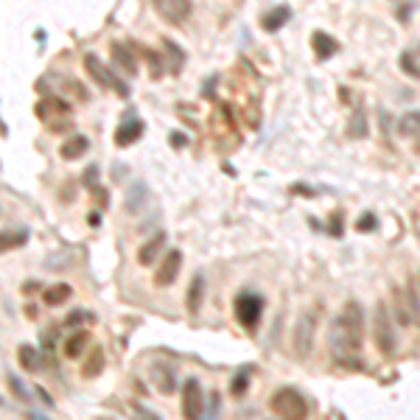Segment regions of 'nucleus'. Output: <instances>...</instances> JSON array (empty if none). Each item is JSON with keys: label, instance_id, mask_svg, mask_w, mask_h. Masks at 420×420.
<instances>
[{"label": "nucleus", "instance_id": "nucleus-1", "mask_svg": "<svg viewBox=\"0 0 420 420\" xmlns=\"http://www.w3.org/2000/svg\"><path fill=\"white\" fill-rule=\"evenodd\" d=\"M328 342L333 348V353L339 356H353L361 350L364 342V311L359 303H345V308L339 311V317L330 325V336Z\"/></svg>", "mask_w": 420, "mask_h": 420}, {"label": "nucleus", "instance_id": "nucleus-30", "mask_svg": "<svg viewBox=\"0 0 420 420\" xmlns=\"http://www.w3.org/2000/svg\"><path fill=\"white\" fill-rule=\"evenodd\" d=\"M417 151H420V143H417Z\"/></svg>", "mask_w": 420, "mask_h": 420}, {"label": "nucleus", "instance_id": "nucleus-2", "mask_svg": "<svg viewBox=\"0 0 420 420\" xmlns=\"http://www.w3.org/2000/svg\"><path fill=\"white\" fill-rule=\"evenodd\" d=\"M269 409L277 414V417H288V420H303L308 414V403L306 398L297 392V390H291V387H283L272 395L269 401Z\"/></svg>", "mask_w": 420, "mask_h": 420}, {"label": "nucleus", "instance_id": "nucleus-25", "mask_svg": "<svg viewBox=\"0 0 420 420\" xmlns=\"http://www.w3.org/2000/svg\"><path fill=\"white\" fill-rule=\"evenodd\" d=\"M20 364L28 367V370H36L39 367V359H36V350L31 345H23L20 348Z\"/></svg>", "mask_w": 420, "mask_h": 420}, {"label": "nucleus", "instance_id": "nucleus-12", "mask_svg": "<svg viewBox=\"0 0 420 420\" xmlns=\"http://www.w3.org/2000/svg\"><path fill=\"white\" fill-rule=\"evenodd\" d=\"M311 45H314V54H317V59H330L333 54H336V48H339V45H336V39L333 36H328L325 31H314L311 34Z\"/></svg>", "mask_w": 420, "mask_h": 420}, {"label": "nucleus", "instance_id": "nucleus-9", "mask_svg": "<svg viewBox=\"0 0 420 420\" xmlns=\"http://www.w3.org/2000/svg\"><path fill=\"white\" fill-rule=\"evenodd\" d=\"M314 322H317L314 314H303L300 322H297V328H294V350H297L300 359L308 356V350H311V330H314Z\"/></svg>", "mask_w": 420, "mask_h": 420}, {"label": "nucleus", "instance_id": "nucleus-27", "mask_svg": "<svg viewBox=\"0 0 420 420\" xmlns=\"http://www.w3.org/2000/svg\"><path fill=\"white\" fill-rule=\"evenodd\" d=\"M9 384H12V390L17 392V398H20V401H25V403L31 401V395H28L25 384H20V378H17V375H9Z\"/></svg>", "mask_w": 420, "mask_h": 420}, {"label": "nucleus", "instance_id": "nucleus-23", "mask_svg": "<svg viewBox=\"0 0 420 420\" xmlns=\"http://www.w3.org/2000/svg\"><path fill=\"white\" fill-rule=\"evenodd\" d=\"M151 381L157 384V390L171 392V390H174V372L168 370V367H162V364H157V367L151 370Z\"/></svg>", "mask_w": 420, "mask_h": 420}, {"label": "nucleus", "instance_id": "nucleus-20", "mask_svg": "<svg viewBox=\"0 0 420 420\" xmlns=\"http://www.w3.org/2000/svg\"><path fill=\"white\" fill-rule=\"evenodd\" d=\"M70 294H73V288H70L67 283H56V286L45 288V294H42V300H45V306H62V303L70 300Z\"/></svg>", "mask_w": 420, "mask_h": 420}, {"label": "nucleus", "instance_id": "nucleus-10", "mask_svg": "<svg viewBox=\"0 0 420 420\" xmlns=\"http://www.w3.org/2000/svg\"><path fill=\"white\" fill-rule=\"evenodd\" d=\"M140 135H143V120L129 118L115 129V143L118 146H132L135 140H140Z\"/></svg>", "mask_w": 420, "mask_h": 420}, {"label": "nucleus", "instance_id": "nucleus-5", "mask_svg": "<svg viewBox=\"0 0 420 420\" xmlns=\"http://www.w3.org/2000/svg\"><path fill=\"white\" fill-rule=\"evenodd\" d=\"M375 345L381 353H395L398 348V336H395V328H392V319H390V311L384 303H378L375 308Z\"/></svg>", "mask_w": 420, "mask_h": 420}, {"label": "nucleus", "instance_id": "nucleus-22", "mask_svg": "<svg viewBox=\"0 0 420 420\" xmlns=\"http://www.w3.org/2000/svg\"><path fill=\"white\" fill-rule=\"evenodd\" d=\"M398 132L403 138H412V135H420V109H412V112H403L401 120H398Z\"/></svg>", "mask_w": 420, "mask_h": 420}, {"label": "nucleus", "instance_id": "nucleus-7", "mask_svg": "<svg viewBox=\"0 0 420 420\" xmlns=\"http://www.w3.org/2000/svg\"><path fill=\"white\" fill-rule=\"evenodd\" d=\"M204 412V395H202V387L196 378H188L182 384V414L188 420H196L199 414Z\"/></svg>", "mask_w": 420, "mask_h": 420}, {"label": "nucleus", "instance_id": "nucleus-14", "mask_svg": "<svg viewBox=\"0 0 420 420\" xmlns=\"http://www.w3.org/2000/svg\"><path fill=\"white\" fill-rule=\"evenodd\" d=\"M288 20H291V9H288V6H275V9H269V12L264 14L261 28H264V31H280Z\"/></svg>", "mask_w": 420, "mask_h": 420}, {"label": "nucleus", "instance_id": "nucleus-28", "mask_svg": "<svg viewBox=\"0 0 420 420\" xmlns=\"http://www.w3.org/2000/svg\"><path fill=\"white\" fill-rule=\"evenodd\" d=\"M356 227H359V230H372V227H375V219H372V213H364V219H361Z\"/></svg>", "mask_w": 420, "mask_h": 420}, {"label": "nucleus", "instance_id": "nucleus-3", "mask_svg": "<svg viewBox=\"0 0 420 420\" xmlns=\"http://www.w3.org/2000/svg\"><path fill=\"white\" fill-rule=\"evenodd\" d=\"M264 314V297L255 291H241L235 297V319L246 328V330H255V325L261 322Z\"/></svg>", "mask_w": 420, "mask_h": 420}, {"label": "nucleus", "instance_id": "nucleus-15", "mask_svg": "<svg viewBox=\"0 0 420 420\" xmlns=\"http://www.w3.org/2000/svg\"><path fill=\"white\" fill-rule=\"evenodd\" d=\"M146 202H149V185H146V182H138V185L129 188V193H126L123 207H126V213H138V210H140Z\"/></svg>", "mask_w": 420, "mask_h": 420}, {"label": "nucleus", "instance_id": "nucleus-4", "mask_svg": "<svg viewBox=\"0 0 420 420\" xmlns=\"http://www.w3.org/2000/svg\"><path fill=\"white\" fill-rule=\"evenodd\" d=\"M84 67H87V73L93 76V81H98L101 87H107V90H115L118 96H129V84H123L96 54H87L84 56Z\"/></svg>", "mask_w": 420, "mask_h": 420}, {"label": "nucleus", "instance_id": "nucleus-21", "mask_svg": "<svg viewBox=\"0 0 420 420\" xmlns=\"http://www.w3.org/2000/svg\"><path fill=\"white\" fill-rule=\"evenodd\" d=\"M202 300H204V277L202 275H193L191 288H188V311L196 314L199 306H202Z\"/></svg>", "mask_w": 420, "mask_h": 420}, {"label": "nucleus", "instance_id": "nucleus-11", "mask_svg": "<svg viewBox=\"0 0 420 420\" xmlns=\"http://www.w3.org/2000/svg\"><path fill=\"white\" fill-rule=\"evenodd\" d=\"M162 246H165V235H162V233L151 235V238L138 249V261H140V266H151V264L157 261V255L162 252Z\"/></svg>", "mask_w": 420, "mask_h": 420}, {"label": "nucleus", "instance_id": "nucleus-26", "mask_svg": "<svg viewBox=\"0 0 420 420\" xmlns=\"http://www.w3.org/2000/svg\"><path fill=\"white\" fill-rule=\"evenodd\" d=\"M246 387H249V372L246 370H238V375L233 378V384H230V392L233 395H244Z\"/></svg>", "mask_w": 420, "mask_h": 420}, {"label": "nucleus", "instance_id": "nucleus-24", "mask_svg": "<svg viewBox=\"0 0 420 420\" xmlns=\"http://www.w3.org/2000/svg\"><path fill=\"white\" fill-rule=\"evenodd\" d=\"M104 370V350L101 348H93L90 350V359L84 361V378H93Z\"/></svg>", "mask_w": 420, "mask_h": 420}, {"label": "nucleus", "instance_id": "nucleus-29", "mask_svg": "<svg viewBox=\"0 0 420 420\" xmlns=\"http://www.w3.org/2000/svg\"><path fill=\"white\" fill-rule=\"evenodd\" d=\"M171 143H174V146H182V143H185V138H182V135H171Z\"/></svg>", "mask_w": 420, "mask_h": 420}, {"label": "nucleus", "instance_id": "nucleus-8", "mask_svg": "<svg viewBox=\"0 0 420 420\" xmlns=\"http://www.w3.org/2000/svg\"><path fill=\"white\" fill-rule=\"evenodd\" d=\"M180 269H182V252L180 249H171L168 255L157 264V272H154V283L157 286H171L177 277H180Z\"/></svg>", "mask_w": 420, "mask_h": 420}, {"label": "nucleus", "instance_id": "nucleus-19", "mask_svg": "<svg viewBox=\"0 0 420 420\" xmlns=\"http://www.w3.org/2000/svg\"><path fill=\"white\" fill-rule=\"evenodd\" d=\"M87 149H90V140L84 138V135H76V138H70V140L59 149V154H62L65 160H78Z\"/></svg>", "mask_w": 420, "mask_h": 420}, {"label": "nucleus", "instance_id": "nucleus-6", "mask_svg": "<svg viewBox=\"0 0 420 420\" xmlns=\"http://www.w3.org/2000/svg\"><path fill=\"white\" fill-rule=\"evenodd\" d=\"M151 6L165 23H171V25H182L193 12L191 0H151Z\"/></svg>", "mask_w": 420, "mask_h": 420}, {"label": "nucleus", "instance_id": "nucleus-16", "mask_svg": "<svg viewBox=\"0 0 420 420\" xmlns=\"http://www.w3.org/2000/svg\"><path fill=\"white\" fill-rule=\"evenodd\" d=\"M109 51H112V59L126 70V73H138V59H135V54L123 45V42H112L109 45Z\"/></svg>", "mask_w": 420, "mask_h": 420}, {"label": "nucleus", "instance_id": "nucleus-17", "mask_svg": "<svg viewBox=\"0 0 420 420\" xmlns=\"http://www.w3.org/2000/svg\"><path fill=\"white\" fill-rule=\"evenodd\" d=\"M25 241H28V230H0V252L25 246Z\"/></svg>", "mask_w": 420, "mask_h": 420}, {"label": "nucleus", "instance_id": "nucleus-13", "mask_svg": "<svg viewBox=\"0 0 420 420\" xmlns=\"http://www.w3.org/2000/svg\"><path fill=\"white\" fill-rule=\"evenodd\" d=\"M398 65H401V70L406 76L420 78V42H417V45H412V48H406V51H401Z\"/></svg>", "mask_w": 420, "mask_h": 420}, {"label": "nucleus", "instance_id": "nucleus-18", "mask_svg": "<svg viewBox=\"0 0 420 420\" xmlns=\"http://www.w3.org/2000/svg\"><path fill=\"white\" fill-rule=\"evenodd\" d=\"M87 342H90V333L87 330H78V333L67 336V339H65V356L67 359H78L81 350L87 348Z\"/></svg>", "mask_w": 420, "mask_h": 420}]
</instances>
